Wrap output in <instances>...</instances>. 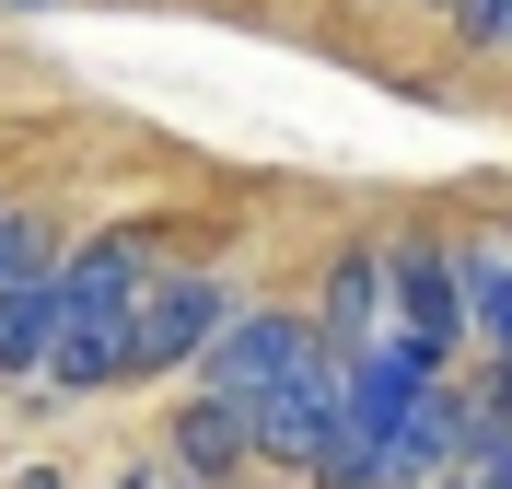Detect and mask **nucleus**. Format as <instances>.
Returning a JSON list of instances; mask_svg holds the SVG:
<instances>
[{"mask_svg": "<svg viewBox=\"0 0 512 489\" xmlns=\"http://www.w3.org/2000/svg\"><path fill=\"white\" fill-rule=\"evenodd\" d=\"M466 315H478L489 338L512 350V268H466Z\"/></svg>", "mask_w": 512, "mask_h": 489, "instance_id": "obj_8", "label": "nucleus"}, {"mask_svg": "<svg viewBox=\"0 0 512 489\" xmlns=\"http://www.w3.org/2000/svg\"><path fill=\"white\" fill-rule=\"evenodd\" d=\"M466 47H512V0H443Z\"/></svg>", "mask_w": 512, "mask_h": 489, "instance_id": "obj_9", "label": "nucleus"}, {"mask_svg": "<svg viewBox=\"0 0 512 489\" xmlns=\"http://www.w3.org/2000/svg\"><path fill=\"white\" fill-rule=\"evenodd\" d=\"M47 326H59V280H35V257L0 280V373H35L47 361Z\"/></svg>", "mask_w": 512, "mask_h": 489, "instance_id": "obj_4", "label": "nucleus"}, {"mask_svg": "<svg viewBox=\"0 0 512 489\" xmlns=\"http://www.w3.org/2000/svg\"><path fill=\"white\" fill-rule=\"evenodd\" d=\"M396 280H408V350H431V361H443L454 315H466V303H454V268L431 257V245H408V257H396Z\"/></svg>", "mask_w": 512, "mask_h": 489, "instance_id": "obj_5", "label": "nucleus"}, {"mask_svg": "<svg viewBox=\"0 0 512 489\" xmlns=\"http://www.w3.org/2000/svg\"><path fill=\"white\" fill-rule=\"evenodd\" d=\"M454 455H466V396L419 385V396H408V420L373 443V489H431Z\"/></svg>", "mask_w": 512, "mask_h": 489, "instance_id": "obj_3", "label": "nucleus"}, {"mask_svg": "<svg viewBox=\"0 0 512 489\" xmlns=\"http://www.w3.org/2000/svg\"><path fill=\"white\" fill-rule=\"evenodd\" d=\"M326 326H338V350L373 338V257H338V280H326Z\"/></svg>", "mask_w": 512, "mask_h": 489, "instance_id": "obj_7", "label": "nucleus"}, {"mask_svg": "<svg viewBox=\"0 0 512 489\" xmlns=\"http://www.w3.org/2000/svg\"><path fill=\"white\" fill-rule=\"evenodd\" d=\"M454 489H466V478H454Z\"/></svg>", "mask_w": 512, "mask_h": 489, "instance_id": "obj_13", "label": "nucleus"}, {"mask_svg": "<svg viewBox=\"0 0 512 489\" xmlns=\"http://www.w3.org/2000/svg\"><path fill=\"white\" fill-rule=\"evenodd\" d=\"M24 257H35V245H24V222H0V280H12Z\"/></svg>", "mask_w": 512, "mask_h": 489, "instance_id": "obj_11", "label": "nucleus"}, {"mask_svg": "<svg viewBox=\"0 0 512 489\" xmlns=\"http://www.w3.org/2000/svg\"><path fill=\"white\" fill-rule=\"evenodd\" d=\"M466 489H512V431H501V443H478V478H466Z\"/></svg>", "mask_w": 512, "mask_h": 489, "instance_id": "obj_10", "label": "nucleus"}, {"mask_svg": "<svg viewBox=\"0 0 512 489\" xmlns=\"http://www.w3.org/2000/svg\"><path fill=\"white\" fill-rule=\"evenodd\" d=\"M128 292H140V257L128 245H94V257L59 268V326H47V373L70 396L117 385V338H128Z\"/></svg>", "mask_w": 512, "mask_h": 489, "instance_id": "obj_1", "label": "nucleus"}, {"mask_svg": "<svg viewBox=\"0 0 512 489\" xmlns=\"http://www.w3.org/2000/svg\"><path fill=\"white\" fill-rule=\"evenodd\" d=\"M222 315H233V292H222V280H140V292H128L117 373H175V361H198Z\"/></svg>", "mask_w": 512, "mask_h": 489, "instance_id": "obj_2", "label": "nucleus"}, {"mask_svg": "<svg viewBox=\"0 0 512 489\" xmlns=\"http://www.w3.org/2000/svg\"><path fill=\"white\" fill-rule=\"evenodd\" d=\"M175 455H187V466H198V478H222V466H233V455H245V420H233L222 396H198L187 420H175Z\"/></svg>", "mask_w": 512, "mask_h": 489, "instance_id": "obj_6", "label": "nucleus"}, {"mask_svg": "<svg viewBox=\"0 0 512 489\" xmlns=\"http://www.w3.org/2000/svg\"><path fill=\"white\" fill-rule=\"evenodd\" d=\"M12 12H35V0H12Z\"/></svg>", "mask_w": 512, "mask_h": 489, "instance_id": "obj_12", "label": "nucleus"}]
</instances>
